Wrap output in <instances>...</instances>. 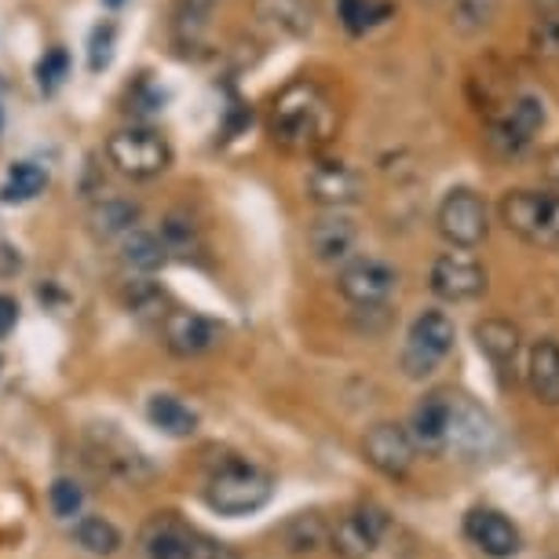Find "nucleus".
<instances>
[{"mask_svg":"<svg viewBox=\"0 0 559 559\" xmlns=\"http://www.w3.org/2000/svg\"><path fill=\"white\" fill-rule=\"evenodd\" d=\"M271 140L289 154H311L336 132V107L314 81H293L274 96L267 118Z\"/></svg>","mask_w":559,"mask_h":559,"instance_id":"1","label":"nucleus"},{"mask_svg":"<svg viewBox=\"0 0 559 559\" xmlns=\"http://www.w3.org/2000/svg\"><path fill=\"white\" fill-rule=\"evenodd\" d=\"M274 498V476L246 457H224L205 483L209 509L219 515L260 512Z\"/></svg>","mask_w":559,"mask_h":559,"instance_id":"2","label":"nucleus"},{"mask_svg":"<svg viewBox=\"0 0 559 559\" xmlns=\"http://www.w3.org/2000/svg\"><path fill=\"white\" fill-rule=\"evenodd\" d=\"M545 121V99L534 92H515L512 99H504L498 110L487 114V146L504 162H515L537 143Z\"/></svg>","mask_w":559,"mask_h":559,"instance_id":"3","label":"nucleus"},{"mask_svg":"<svg viewBox=\"0 0 559 559\" xmlns=\"http://www.w3.org/2000/svg\"><path fill=\"white\" fill-rule=\"evenodd\" d=\"M453 341H457V325H453L447 311H439V308L420 311L406 333L403 355H399L403 373L414 377V381H425V377H431L447 362V355L453 352Z\"/></svg>","mask_w":559,"mask_h":559,"instance_id":"4","label":"nucleus"},{"mask_svg":"<svg viewBox=\"0 0 559 559\" xmlns=\"http://www.w3.org/2000/svg\"><path fill=\"white\" fill-rule=\"evenodd\" d=\"M501 224L531 246L559 249V194L509 191L501 198Z\"/></svg>","mask_w":559,"mask_h":559,"instance_id":"5","label":"nucleus"},{"mask_svg":"<svg viewBox=\"0 0 559 559\" xmlns=\"http://www.w3.org/2000/svg\"><path fill=\"white\" fill-rule=\"evenodd\" d=\"M501 447V431L493 417L468 395H450V420H447V450L453 457H490Z\"/></svg>","mask_w":559,"mask_h":559,"instance_id":"6","label":"nucleus"},{"mask_svg":"<svg viewBox=\"0 0 559 559\" xmlns=\"http://www.w3.org/2000/svg\"><path fill=\"white\" fill-rule=\"evenodd\" d=\"M436 227L453 249H476L490 235L487 202H483L472 187H453V191L439 202Z\"/></svg>","mask_w":559,"mask_h":559,"instance_id":"7","label":"nucleus"},{"mask_svg":"<svg viewBox=\"0 0 559 559\" xmlns=\"http://www.w3.org/2000/svg\"><path fill=\"white\" fill-rule=\"evenodd\" d=\"M110 165L121 176L132 179H154L173 165V146H168L154 129H121L107 143Z\"/></svg>","mask_w":559,"mask_h":559,"instance_id":"8","label":"nucleus"},{"mask_svg":"<svg viewBox=\"0 0 559 559\" xmlns=\"http://www.w3.org/2000/svg\"><path fill=\"white\" fill-rule=\"evenodd\" d=\"M336 289H341V297L352 300L355 308H366V311L384 308L399 293V271L377 257H358V260H347L344 271L336 274Z\"/></svg>","mask_w":559,"mask_h":559,"instance_id":"9","label":"nucleus"},{"mask_svg":"<svg viewBox=\"0 0 559 559\" xmlns=\"http://www.w3.org/2000/svg\"><path fill=\"white\" fill-rule=\"evenodd\" d=\"M388 534V512L381 504H355L330 526V545L341 559H369Z\"/></svg>","mask_w":559,"mask_h":559,"instance_id":"10","label":"nucleus"},{"mask_svg":"<svg viewBox=\"0 0 559 559\" xmlns=\"http://www.w3.org/2000/svg\"><path fill=\"white\" fill-rule=\"evenodd\" d=\"M428 286L447 304L476 300L487 293V267H483L476 257H468V252H442V257L431 263Z\"/></svg>","mask_w":559,"mask_h":559,"instance_id":"11","label":"nucleus"},{"mask_svg":"<svg viewBox=\"0 0 559 559\" xmlns=\"http://www.w3.org/2000/svg\"><path fill=\"white\" fill-rule=\"evenodd\" d=\"M362 457L373 464L381 476L406 479L409 468H414V461H417V447H414V439H409V431L403 425H392V420H384V425H373V428L366 431Z\"/></svg>","mask_w":559,"mask_h":559,"instance_id":"12","label":"nucleus"},{"mask_svg":"<svg viewBox=\"0 0 559 559\" xmlns=\"http://www.w3.org/2000/svg\"><path fill=\"white\" fill-rule=\"evenodd\" d=\"M464 537L490 559H512L523 548L520 526H515L504 512L483 509V504L464 515Z\"/></svg>","mask_w":559,"mask_h":559,"instance_id":"13","label":"nucleus"},{"mask_svg":"<svg viewBox=\"0 0 559 559\" xmlns=\"http://www.w3.org/2000/svg\"><path fill=\"white\" fill-rule=\"evenodd\" d=\"M304 191H308L314 205L330 209V213H341V209L355 205L358 198H362V176L344 162H319L308 173Z\"/></svg>","mask_w":559,"mask_h":559,"instance_id":"14","label":"nucleus"},{"mask_svg":"<svg viewBox=\"0 0 559 559\" xmlns=\"http://www.w3.org/2000/svg\"><path fill=\"white\" fill-rule=\"evenodd\" d=\"M165 347L179 358H198L219 341V325L198 311H165Z\"/></svg>","mask_w":559,"mask_h":559,"instance_id":"15","label":"nucleus"},{"mask_svg":"<svg viewBox=\"0 0 559 559\" xmlns=\"http://www.w3.org/2000/svg\"><path fill=\"white\" fill-rule=\"evenodd\" d=\"M92 457H96V464L107 476L121 479V483H132V487H140V483H146L154 476L151 464H146V457L140 450L132 447V442H124L118 431H96V442H92Z\"/></svg>","mask_w":559,"mask_h":559,"instance_id":"16","label":"nucleus"},{"mask_svg":"<svg viewBox=\"0 0 559 559\" xmlns=\"http://www.w3.org/2000/svg\"><path fill=\"white\" fill-rule=\"evenodd\" d=\"M308 246L314 260L322 263H347L358 249V227L352 216L344 213H325L308 227Z\"/></svg>","mask_w":559,"mask_h":559,"instance_id":"17","label":"nucleus"},{"mask_svg":"<svg viewBox=\"0 0 559 559\" xmlns=\"http://www.w3.org/2000/svg\"><path fill=\"white\" fill-rule=\"evenodd\" d=\"M476 336L479 352L490 358V366L498 369L501 381H515V362H520V330L504 319H483L476 322Z\"/></svg>","mask_w":559,"mask_h":559,"instance_id":"18","label":"nucleus"},{"mask_svg":"<svg viewBox=\"0 0 559 559\" xmlns=\"http://www.w3.org/2000/svg\"><path fill=\"white\" fill-rule=\"evenodd\" d=\"M447 420H450V392L425 395L417 403V409L409 414V439L417 450L425 453H442L447 450Z\"/></svg>","mask_w":559,"mask_h":559,"instance_id":"19","label":"nucleus"},{"mask_svg":"<svg viewBox=\"0 0 559 559\" xmlns=\"http://www.w3.org/2000/svg\"><path fill=\"white\" fill-rule=\"evenodd\" d=\"M191 526H183L173 515H154L140 534L143 559H187L191 552Z\"/></svg>","mask_w":559,"mask_h":559,"instance_id":"20","label":"nucleus"},{"mask_svg":"<svg viewBox=\"0 0 559 559\" xmlns=\"http://www.w3.org/2000/svg\"><path fill=\"white\" fill-rule=\"evenodd\" d=\"M526 381L537 403L559 406V344L556 341H537L526 358Z\"/></svg>","mask_w":559,"mask_h":559,"instance_id":"21","label":"nucleus"},{"mask_svg":"<svg viewBox=\"0 0 559 559\" xmlns=\"http://www.w3.org/2000/svg\"><path fill=\"white\" fill-rule=\"evenodd\" d=\"M257 15L263 23L278 26L289 37H308L314 29V4L311 0H257Z\"/></svg>","mask_w":559,"mask_h":559,"instance_id":"22","label":"nucleus"},{"mask_svg":"<svg viewBox=\"0 0 559 559\" xmlns=\"http://www.w3.org/2000/svg\"><path fill=\"white\" fill-rule=\"evenodd\" d=\"M395 15L392 0H336V19L352 37L373 34L377 26H384Z\"/></svg>","mask_w":559,"mask_h":559,"instance_id":"23","label":"nucleus"},{"mask_svg":"<svg viewBox=\"0 0 559 559\" xmlns=\"http://www.w3.org/2000/svg\"><path fill=\"white\" fill-rule=\"evenodd\" d=\"M146 417H151V425L157 431H165L173 439H187L198 431V414L187 403H179L176 395H154L146 403Z\"/></svg>","mask_w":559,"mask_h":559,"instance_id":"24","label":"nucleus"},{"mask_svg":"<svg viewBox=\"0 0 559 559\" xmlns=\"http://www.w3.org/2000/svg\"><path fill=\"white\" fill-rule=\"evenodd\" d=\"M48 187V173L34 162H19L8 168L4 183H0V198L12 205H23V202H34L37 194H45Z\"/></svg>","mask_w":559,"mask_h":559,"instance_id":"25","label":"nucleus"},{"mask_svg":"<svg viewBox=\"0 0 559 559\" xmlns=\"http://www.w3.org/2000/svg\"><path fill=\"white\" fill-rule=\"evenodd\" d=\"M73 542L88 556H114L121 548V531L103 515H84L73 523Z\"/></svg>","mask_w":559,"mask_h":559,"instance_id":"26","label":"nucleus"},{"mask_svg":"<svg viewBox=\"0 0 559 559\" xmlns=\"http://www.w3.org/2000/svg\"><path fill=\"white\" fill-rule=\"evenodd\" d=\"M135 219H140V205L124 202V198H107V202L92 209V230L103 238L129 235V230H135Z\"/></svg>","mask_w":559,"mask_h":559,"instance_id":"27","label":"nucleus"},{"mask_svg":"<svg viewBox=\"0 0 559 559\" xmlns=\"http://www.w3.org/2000/svg\"><path fill=\"white\" fill-rule=\"evenodd\" d=\"M121 252H124V263L135 271H157L168 260V249H165L162 235H151V230H140V227L124 235Z\"/></svg>","mask_w":559,"mask_h":559,"instance_id":"28","label":"nucleus"},{"mask_svg":"<svg viewBox=\"0 0 559 559\" xmlns=\"http://www.w3.org/2000/svg\"><path fill=\"white\" fill-rule=\"evenodd\" d=\"M501 12V0H453L450 23L457 34H483Z\"/></svg>","mask_w":559,"mask_h":559,"instance_id":"29","label":"nucleus"},{"mask_svg":"<svg viewBox=\"0 0 559 559\" xmlns=\"http://www.w3.org/2000/svg\"><path fill=\"white\" fill-rule=\"evenodd\" d=\"M282 537H286L289 552H314L319 545L330 542V526H325L314 512H308V515H297V520L282 531Z\"/></svg>","mask_w":559,"mask_h":559,"instance_id":"30","label":"nucleus"},{"mask_svg":"<svg viewBox=\"0 0 559 559\" xmlns=\"http://www.w3.org/2000/svg\"><path fill=\"white\" fill-rule=\"evenodd\" d=\"M531 48L537 51V56H559V0L534 12Z\"/></svg>","mask_w":559,"mask_h":559,"instance_id":"31","label":"nucleus"},{"mask_svg":"<svg viewBox=\"0 0 559 559\" xmlns=\"http://www.w3.org/2000/svg\"><path fill=\"white\" fill-rule=\"evenodd\" d=\"M114 45H118V26H114L110 19H103V23L92 29V37H88V70L92 73H103L110 67Z\"/></svg>","mask_w":559,"mask_h":559,"instance_id":"32","label":"nucleus"},{"mask_svg":"<svg viewBox=\"0 0 559 559\" xmlns=\"http://www.w3.org/2000/svg\"><path fill=\"white\" fill-rule=\"evenodd\" d=\"M37 84L40 92H56L62 81L70 78V51L67 48H48L37 62Z\"/></svg>","mask_w":559,"mask_h":559,"instance_id":"33","label":"nucleus"},{"mask_svg":"<svg viewBox=\"0 0 559 559\" xmlns=\"http://www.w3.org/2000/svg\"><path fill=\"white\" fill-rule=\"evenodd\" d=\"M81 504H84V490L73 479L51 483V512H56L59 520H73V515L81 512Z\"/></svg>","mask_w":559,"mask_h":559,"instance_id":"34","label":"nucleus"},{"mask_svg":"<svg viewBox=\"0 0 559 559\" xmlns=\"http://www.w3.org/2000/svg\"><path fill=\"white\" fill-rule=\"evenodd\" d=\"M187 559H238V552L224 542H213V537L205 534H191V552H187Z\"/></svg>","mask_w":559,"mask_h":559,"instance_id":"35","label":"nucleus"},{"mask_svg":"<svg viewBox=\"0 0 559 559\" xmlns=\"http://www.w3.org/2000/svg\"><path fill=\"white\" fill-rule=\"evenodd\" d=\"M15 322H19L15 297H4V293H0V341H4V336L15 330Z\"/></svg>","mask_w":559,"mask_h":559,"instance_id":"36","label":"nucleus"},{"mask_svg":"<svg viewBox=\"0 0 559 559\" xmlns=\"http://www.w3.org/2000/svg\"><path fill=\"white\" fill-rule=\"evenodd\" d=\"M545 179L556 187V194H559V146H552V151L545 154Z\"/></svg>","mask_w":559,"mask_h":559,"instance_id":"37","label":"nucleus"},{"mask_svg":"<svg viewBox=\"0 0 559 559\" xmlns=\"http://www.w3.org/2000/svg\"><path fill=\"white\" fill-rule=\"evenodd\" d=\"M103 4H107V8H121L124 0H103Z\"/></svg>","mask_w":559,"mask_h":559,"instance_id":"38","label":"nucleus"},{"mask_svg":"<svg viewBox=\"0 0 559 559\" xmlns=\"http://www.w3.org/2000/svg\"><path fill=\"white\" fill-rule=\"evenodd\" d=\"M428 4H436V0H428Z\"/></svg>","mask_w":559,"mask_h":559,"instance_id":"39","label":"nucleus"},{"mask_svg":"<svg viewBox=\"0 0 559 559\" xmlns=\"http://www.w3.org/2000/svg\"><path fill=\"white\" fill-rule=\"evenodd\" d=\"M0 124H4V118H0Z\"/></svg>","mask_w":559,"mask_h":559,"instance_id":"40","label":"nucleus"}]
</instances>
